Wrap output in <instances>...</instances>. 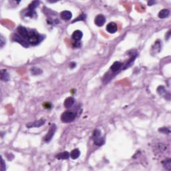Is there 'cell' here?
Here are the masks:
<instances>
[{
    "mask_svg": "<svg viewBox=\"0 0 171 171\" xmlns=\"http://www.w3.org/2000/svg\"><path fill=\"white\" fill-rule=\"evenodd\" d=\"M39 2H38V1H34V2H32L29 5V7H28V10L29 11H31V12H33V10L38 6Z\"/></svg>",
    "mask_w": 171,
    "mask_h": 171,
    "instance_id": "cell-18",
    "label": "cell"
},
{
    "mask_svg": "<svg viewBox=\"0 0 171 171\" xmlns=\"http://www.w3.org/2000/svg\"><path fill=\"white\" fill-rule=\"evenodd\" d=\"M82 36H83V33H82V32H81L80 30L74 31V33H72V35L73 39L77 42L81 40L82 38Z\"/></svg>",
    "mask_w": 171,
    "mask_h": 171,
    "instance_id": "cell-10",
    "label": "cell"
},
{
    "mask_svg": "<svg viewBox=\"0 0 171 171\" xmlns=\"http://www.w3.org/2000/svg\"><path fill=\"white\" fill-rule=\"evenodd\" d=\"M60 17L64 20H70L72 17V14L69 11H63L61 12Z\"/></svg>",
    "mask_w": 171,
    "mask_h": 171,
    "instance_id": "cell-11",
    "label": "cell"
},
{
    "mask_svg": "<svg viewBox=\"0 0 171 171\" xmlns=\"http://www.w3.org/2000/svg\"><path fill=\"white\" fill-rule=\"evenodd\" d=\"M6 167H5V163L4 162V160L2 158V170L4 171L5 170Z\"/></svg>",
    "mask_w": 171,
    "mask_h": 171,
    "instance_id": "cell-25",
    "label": "cell"
},
{
    "mask_svg": "<svg viewBox=\"0 0 171 171\" xmlns=\"http://www.w3.org/2000/svg\"><path fill=\"white\" fill-rule=\"evenodd\" d=\"M70 156V154L68 152H63L59 153L57 155L56 158L58 159H62V160H65V159H68Z\"/></svg>",
    "mask_w": 171,
    "mask_h": 171,
    "instance_id": "cell-14",
    "label": "cell"
},
{
    "mask_svg": "<svg viewBox=\"0 0 171 171\" xmlns=\"http://www.w3.org/2000/svg\"><path fill=\"white\" fill-rule=\"evenodd\" d=\"M100 134H101L100 130H98V129H96V130H94V133H93V137H94V138H96V137L100 136Z\"/></svg>",
    "mask_w": 171,
    "mask_h": 171,
    "instance_id": "cell-23",
    "label": "cell"
},
{
    "mask_svg": "<svg viewBox=\"0 0 171 171\" xmlns=\"http://www.w3.org/2000/svg\"><path fill=\"white\" fill-rule=\"evenodd\" d=\"M42 72V71L40 69H39V68H33L32 69V73L33 74V75H38V74H40Z\"/></svg>",
    "mask_w": 171,
    "mask_h": 171,
    "instance_id": "cell-20",
    "label": "cell"
},
{
    "mask_svg": "<svg viewBox=\"0 0 171 171\" xmlns=\"http://www.w3.org/2000/svg\"><path fill=\"white\" fill-rule=\"evenodd\" d=\"M70 67H71L72 68H73L74 67H76V63H71V64H70Z\"/></svg>",
    "mask_w": 171,
    "mask_h": 171,
    "instance_id": "cell-26",
    "label": "cell"
},
{
    "mask_svg": "<svg viewBox=\"0 0 171 171\" xmlns=\"http://www.w3.org/2000/svg\"><path fill=\"white\" fill-rule=\"evenodd\" d=\"M13 39H14L15 42H16L21 44V45H23V47L25 48L29 47V43L27 42V41H26V39H23V38H21V37L20 36V35H18V34H14V36H13Z\"/></svg>",
    "mask_w": 171,
    "mask_h": 171,
    "instance_id": "cell-4",
    "label": "cell"
},
{
    "mask_svg": "<svg viewBox=\"0 0 171 171\" xmlns=\"http://www.w3.org/2000/svg\"><path fill=\"white\" fill-rule=\"evenodd\" d=\"M86 18V15L83 14H82L81 15H80V16H79L78 18H76V20H74V21H72V23L76 22V21H80V20H84Z\"/></svg>",
    "mask_w": 171,
    "mask_h": 171,
    "instance_id": "cell-22",
    "label": "cell"
},
{
    "mask_svg": "<svg viewBox=\"0 0 171 171\" xmlns=\"http://www.w3.org/2000/svg\"><path fill=\"white\" fill-rule=\"evenodd\" d=\"M45 120H39L38 121L34 122L32 123H29V124H27L26 126H27V128H31L32 127H39V126H42L45 124Z\"/></svg>",
    "mask_w": 171,
    "mask_h": 171,
    "instance_id": "cell-8",
    "label": "cell"
},
{
    "mask_svg": "<svg viewBox=\"0 0 171 171\" xmlns=\"http://www.w3.org/2000/svg\"><path fill=\"white\" fill-rule=\"evenodd\" d=\"M94 21H95V24L96 26H98V27H101L106 22V18H105V17L103 15L100 14V15H98L96 17Z\"/></svg>",
    "mask_w": 171,
    "mask_h": 171,
    "instance_id": "cell-6",
    "label": "cell"
},
{
    "mask_svg": "<svg viewBox=\"0 0 171 171\" xmlns=\"http://www.w3.org/2000/svg\"><path fill=\"white\" fill-rule=\"evenodd\" d=\"M170 15V11L167 9H164L158 13V17L161 19L166 18Z\"/></svg>",
    "mask_w": 171,
    "mask_h": 171,
    "instance_id": "cell-13",
    "label": "cell"
},
{
    "mask_svg": "<svg viewBox=\"0 0 171 171\" xmlns=\"http://www.w3.org/2000/svg\"><path fill=\"white\" fill-rule=\"evenodd\" d=\"M166 90H165L164 87L163 86H159L157 89V92L160 95H163V94L166 93Z\"/></svg>",
    "mask_w": 171,
    "mask_h": 171,
    "instance_id": "cell-21",
    "label": "cell"
},
{
    "mask_svg": "<svg viewBox=\"0 0 171 171\" xmlns=\"http://www.w3.org/2000/svg\"><path fill=\"white\" fill-rule=\"evenodd\" d=\"M152 3H155V2H148V4L149 5H151Z\"/></svg>",
    "mask_w": 171,
    "mask_h": 171,
    "instance_id": "cell-27",
    "label": "cell"
},
{
    "mask_svg": "<svg viewBox=\"0 0 171 171\" xmlns=\"http://www.w3.org/2000/svg\"><path fill=\"white\" fill-rule=\"evenodd\" d=\"M76 117V112L72 111H66L61 115V120L64 123H69L72 122Z\"/></svg>",
    "mask_w": 171,
    "mask_h": 171,
    "instance_id": "cell-1",
    "label": "cell"
},
{
    "mask_svg": "<svg viewBox=\"0 0 171 171\" xmlns=\"http://www.w3.org/2000/svg\"><path fill=\"white\" fill-rule=\"evenodd\" d=\"M28 40V43L32 45H37L39 44L42 40V36L39 34H38L36 32H30L29 38L27 39Z\"/></svg>",
    "mask_w": 171,
    "mask_h": 171,
    "instance_id": "cell-2",
    "label": "cell"
},
{
    "mask_svg": "<svg viewBox=\"0 0 171 171\" xmlns=\"http://www.w3.org/2000/svg\"><path fill=\"white\" fill-rule=\"evenodd\" d=\"M94 144H95L96 145H98V146H102L105 143V140L104 139V138H101L100 136L96 137V138H94Z\"/></svg>",
    "mask_w": 171,
    "mask_h": 171,
    "instance_id": "cell-16",
    "label": "cell"
},
{
    "mask_svg": "<svg viewBox=\"0 0 171 171\" xmlns=\"http://www.w3.org/2000/svg\"><path fill=\"white\" fill-rule=\"evenodd\" d=\"M117 30H118V27L117 25L115 23L110 22L106 26V31L110 33H114L116 32Z\"/></svg>",
    "mask_w": 171,
    "mask_h": 171,
    "instance_id": "cell-7",
    "label": "cell"
},
{
    "mask_svg": "<svg viewBox=\"0 0 171 171\" xmlns=\"http://www.w3.org/2000/svg\"><path fill=\"white\" fill-rule=\"evenodd\" d=\"M17 32H18L19 35L23 39H27L29 38L30 32H28V30L26 29V27H23V26H20V27H17Z\"/></svg>",
    "mask_w": 171,
    "mask_h": 171,
    "instance_id": "cell-5",
    "label": "cell"
},
{
    "mask_svg": "<svg viewBox=\"0 0 171 171\" xmlns=\"http://www.w3.org/2000/svg\"><path fill=\"white\" fill-rule=\"evenodd\" d=\"M5 44V40L3 36H1V38H0V46H1V48H3Z\"/></svg>",
    "mask_w": 171,
    "mask_h": 171,
    "instance_id": "cell-24",
    "label": "cell"
},
{
    "mask_svg": "<svg viewBox=\"0 0 171 171\" xmlns=\"http://www.w3.org/2000/svg\"><path fill=\"white\" fill-rule=\"evenodd\" d=\"M1 79L2 81H4V82H7L9 80V74L5 70H2L1 71Z\"/></svg>",
    "mask_w": 171,
    "mask_h": 171,
    "instance_id": "cell-15",
    "label": "cell"
},
{
    "mask_svg": "<svg viewBox=\"0 0 171 171\" xmlns=\"http://www.w3.org/2000/svg\"><path fill=\"white\" fill-rule=\"evenodd\" d=\"M56 124H52V126H51V127L50 128V130H49L48 134L45 135V136L44 137V140H45L46 142H50V141L52 140V137L54 136V133H55V132H56Z\"/></svg>",
    "mask_w": 171,
    "mask_h": 171,
    "instance_id": "cell-3",
    "label": "cell"
},
{
    "mask_svg": "<svg viewBox=\"0 0 171 171\" xmlns=\"http://www.w3.org/2000/svg\"><path fill=\"white\" fill-rule=\"evenodd\" d=\"M75 100L73 97H68L65 100L64 102V107L66 108H69L72 107L73 104H74Z\"/></svg>",
    "mask_w": 171,
    "mask_h": 171,
    "instance_id": "cell-9",
    "label": "cell"
},
{
    "mask_svg": "<svg viewBox=\"0 0 171 171\" xmlns=\"http://www.w3.org/2000/svg\"><path fill=\"white\" fill-rule=\"evenodd\" d=\"M162 164H163V167H164L166 169L168 170H170V169H171L170 159V158L166 159L165 161H163Z\"/></svg>",
    "mask_w": 171,
    "mask_h": 171,
    "instance_id": "cell-19",
    "label": "cell"
},
{
    "mask_svg": "<svg viewBox=\"0 0 171 171\" xmlns=\"http://www.w3.org/2000/svg\"><path fill=\"white\" fill-rule=\"evenodd\" d=\"M122 67V63L120 62H115L111 66L110 70H112L113 72H116L118 70L121 68Z\"/></svg>",
    "mask_w": 171,
    "mask_h": 171,
    "instance_id": "cell-12",
    "label": "cell"
},
{
    "mask_svg": "<svg viewBox=\"0 0 171 171\" xmlns=\"http://www.w3.org/2000/svg\"><path fill=\"white\" fill-rule=\"evenodd\" d=\"M80 151L78 149L73 150L70 153V157L72 159L78 158L80 156Z\"/></svg>",
    "mask_w": 171,
    "mask_h": 171,
    "instance_id": "cell-17",
    "label": "cell"
}]
</instances>
